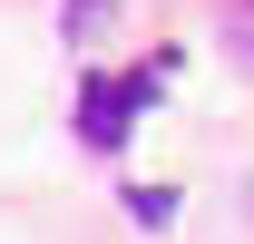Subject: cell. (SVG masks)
<instances>
[{
    "mask_svg": "<svg viewBox=\"0 0 254 244\" xmlns=\"http://www.w3.org/2000/svg\"><path fill=\"white\" fill-rule=\"evenodd\" d=\"M147 98H157V78H147V68H137V78H88V98H78V137H88V147H118L127 118H137Z\"/></svg>",
    "mask_w": 254,
    "mask_h": 244,
    "instance_id": "cell-1",
    "label": "cell"
},
{
    "mask_svg": "<svg viewBox=\"0 0 254 244\" xmlns=\"http://www.w3.org/2000/svg\"><path fill=\"white\" fill-rule=\"evenodd\" d=\"M127 215H137V225H166V215H176V195H157V185H127Z\"/></svg>",
    "mask_w": 254,
    "mask_h": 244,
    "instance_id": "cell-2",
    "label": "cell"
}]
</instances>
